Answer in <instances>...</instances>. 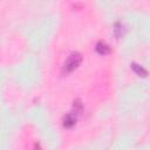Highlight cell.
Wrapping results in <instances>:
<instances>
[{
	"label": "cell",
	"mask_w": 150,
	"mask_h": 150,
	"mask_svg": "<svg viewBox=\"0 0 150 150\" xmlns=\"http://www.w3.org/2000/svg\"><path fill=\"white\" fill-rule=\"evenodd\" d=\"M82 61V56L81 54L79 53H71L68 59L64 61V64H63V73L68 74V73H71L74 69H76L79 67V64L81 63Z\"/></svg>",
	"instance_id": "cell-1"
},
{
	"label": "cell",
	"mask_w": 150,
	"mask_h": 150,
	"mask_svg": "<svg viewBox=\"0 0 150 150\" xmlns=\"http://www.w3.org/2000/svg\"><path fill=\"white\" fill-rule=\"evenodd\" d=\"M131 68L134 69V71L137 74V75H139V76H146V70L143 68V67H141L139 64H137V63H132L131 64Z\"/></svg>",
	"instance_id": "cell-4"
},
{
	"label": "cell",
	"mask_w": 150,
	"mask_h": 150,
	"mask_svg": "<svg viewBox=\"0 0 150 150\" xmlns=\"http://www.w3.org/2000/svg\"><path fill=\"white\" fill-rule=\"evenodd\" d=\"M75 122H76V115H75L74 112H70V114L66 115L64 118H63V125H64L66 128L73 127V125L75 124Z\"/></svg>",
	"instance_id": "cell-3"
},
{
	"label": "cell",
	"mask_w": 150,
	"mask_h": 150,
	"mask_svg": "<svg viewBox=\"0 0 150 150\" xmlns=\"http://www.w3.org/2000/svg\"><path fill=\"white\" fill-rule=\"evenodd\" d=\"M95 48H96V52H97L98 54H101V55H105V54H108V53L110 52V47H109L105 42H103V41L97 42Z\"/></svg>",
	"instance_id": "cell-2"
}]
</instances>
